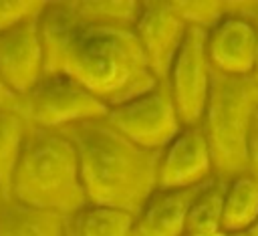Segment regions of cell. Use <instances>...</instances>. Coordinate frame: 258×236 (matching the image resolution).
<instances>
[{
	"instance_id": "8992f818",
	"label": "cell",
	"mask_w": 258,
	"mask_h": 236,
	"mask_svg": "<svg viewBox=\"0 0 258 236\" xmlns=\"http://www.w3.org/2000/svg\"><path fill=\"white\" fill-rule=\"evenodd\" d=\"M107 121L133 143L161 151L183 127L165 81L109 107Z\"/></svg>"
},
{
	"instance_id": "277c9868",
	"label": "cell",
	"mask_w": 258,
	"mask_h": 236,
	"mask_svg": "<svg viewBox=\"0 0 258 236\" xmlns=\"http://www.w3.org/2000/svg\"><path fill=\"white\" fill-rule=\"evenodd\" d=\"M256 113L258 85L252 77L214 73L200 127L208 139L218 178L230 180L246 173V143Z\"/></svg>"
},
{
	"instance_id": "d4e9b609",
	"label": "cell",
	"mask_w": 258,
	"mask_h": 236,
	"mask_svg": "<svg viewBox=\"0 0 258 236\" xmlns=\"http://www.w3.org/2000/svg\"><path fill=\"white\" fill-rule=\"evenodd\" d=\"M248 234H250V236H258V218H256V220H254V224L250 226Z\"/></svg>"
},
{
	"instance_id": "7c38bea8",
	"label": "cell",
	"mask_w": 258,
	"mask_h": 236,
	"mask_svg": "<svg viewBox=\"0 0 258 236\" xmlns=\"http://www.w3.org/2000/svg\"><path fill=\"white\" fill-rule=\"evenodd\" d=\"M202 186L183 190L155 188L137 210L131 236H185L187 212Z\"/></svg>"
},
{
	"instance_id": "8fae6325",
	"label": "cell",
	"mask_w": 258,
	"mask_h": 236,
	"mask_svg": "<svg viewBox=\"0 0 258 236\" xmlns=\"http://www.w3.org/2000/svg\"><path fill=\"white\" fill-rule=\"evenodd\" d=\"M206 50L214 73L250 77L256 54V30L252 20L228 2V12L206 30Z\"/></svg>"
},
{
	"instance_id": "4316f807",
	"label": "cell",
	"mask_w": 258,
	"mask_h": 236,
	"mask_svg": "<svg viewBox=\"0 0 258 236\" xmlns=\"http://www.w3.org/2000/svg\"><path fill=\"white\" fill-rule=\"evenodd\" d=\"M4 200H8V198H6V194H4V192H2V188H0V204H2Z\"/></svg>"
},
{
	"instance_id": "6da1fadb",
	"label": "cell",
	"mask_w": 258,
	"mask_h": 236,
	"mask_svg": "<svg viewBox=\"0 0 258 236\" xmlns=\"http://www.w3.org/2000/svg\"><path fill=\"white\" fill-rule=\"evenodd\" d=\"M38 30L44 73H62L79 81L107 107L157 83L133 28L89 22L73 10L71 2H46L38 14Z\"/></svg>"
},
{
	"instance_id": "44dd1931",
	"label": "cell",
	"mask_w": 258,
	"mask_h": 236,
	"mask_svg": "<svg viewBox=\"0 0 258 236\" xmlns=\"http://www.w3.org/2000/svg\"><path fill=\"white\" fill-rule=\"evenodd\" d=\"M246 171L258 182V113L252 119L246 143Z\"/></svg>"
},
{
	"instance_id": "2e32d148",
	"label": "cell",
	"mask_w": 258,
	"mask_h": 236,
	"mask_svg": "<svg viewBox=\"0 0 258 236\" xmlns=\"http://www.w3.org/2000/svg\"><path fill=\"white\" fill-rule=\"evenodd\" d=\"M135 214L115 206L87 204L73 222L81 236H131Z\"/></svg>"
},
{
	"instance_id": "603a6c76",
	"label": "cell",
	"mask_w": 258,
	"mask_h": 236,
	"mask_svg": "<svg viewBox=\"0 0 258 236\" xmlns=\"http://www.w3.org/2000/svg\"><path fill=\"white\" fill-rule=\"evenodd\" d=\"M0 109H20L22 111V99L16 97L2 81L0 77Z\"/></svg>"
},
{
	"instance_id": "ac0fdd59",
	"label": "cell",
	"mask_w": 258,
	"mask_h": 236,
	"mask_svg": "<svg viewBox=\"0 0 258 236\" xmlns=\"http://www.w3.org/2000/svg\"><path fill=\"white\" fill-rule=\"evenodd\" d=\"M71 4L73 10L89 22L123 28H133L141 8V2L133 0H75Z\"/></svg>"
},
{
	"instance_id": "7402d4cb",
	"label": "cell",
	"mask_w": 258,
	"mask_h": 236,
	"mask_svg": "<svg viewBox=\"0 0 258 236\" xmlns=\"http://www.w3.org/2000/svg\"><path fill=\"white\" fill-rule=\"evenodd\" d=\"M236 10H240L242 14H246L252 24H254V30H256V54H254V69H252V79L256 81L258 85V2H232Z\"/></svg>"
},
{
	"instance_id": "cb8c5ba5",
	"label": "cell",
	"mask_w": 258,
	"mask_h": 236,
	"mask_svg": "<svg viewBox=\"0 0 258 236\" xmlns=\"http://www.w3.org/2000/svg\"><path fill=\"white\" fill-rule=\"evenodd\" d=\"M62 236H81V234H79V230H77V226H75V222H73V216H69V218H67V226H64Z\"/></svg>"
},
{
	"instance_id": "30bf717a",
	"label": "cell",
	"mask_w": 258,
	"mask_h": 236,
	"mask_svg": "<svg viewBox=\"0 0 258 236\" xmlns=\"http://www.w3.org/2000/svg\"><path fill=\"white\" fill-rule=\"evenodd\" d=\"M44 75V48L38 16L26 18L0 32V77L16 95L24 97Z\"/></svg>"
},
{
	"instance_id": "e0dca14e",
	"label": "cell",
	"mask_w": 258,
	"mask_h": 236,
	"mask_svg": "<svg viewBox=\"0 0 258 236\" xmlns=\"http://www.w3.org/2000/svg\"><path fill=\"white\" fill-rule=\"evenodd\" d=\"M224 190H226V180L214 175L210 182H206L187 212L185 220V234H196V232H210V230H220L222 228V208H224Z\"/></svg>"
},
{
	"instance_id": "52a82bcc",
	"label": "cell",
	"mask_w": 258,
	"mask_h": 236,
	"mask_svg": "<svg viewBox=\"0 0 258 236\" xmlns=\"http://www.w3.org/2000/svg\"><path fill=\"white\" fill-rule=\"evenodd\" d=\"M214 69L206 50V30L187 26L185 38L165 77L181 125H200L212 89Z\"/></svg>"
},
{
	"instance_id": "9a60e30c",
	"label": "cell",
	"mask_w": 258,
	"mask_h": 236,
	"mask_svg": "<svg viewBox=\"0 0 258 236\" xmlns=\"http://www.w3.org/2000/svg\"><path fill=\"white\" fill-rule=\"evenodd\" d=\"M30 123L20 109H0V188L8 198Z\"/></svg>"
},
{
	"instance_id": "9c48e42d",
	"label": "cell",
	"mask_w": 258,
	"mask_h": 236,
	"mask_svg": "<svg viewBox=\"0 0 258 236\" xmlns=\"http://www.w3.org/2000/svg\"><path fill=\"white\" fill-rule=\"evenodd\" d=\"M214 175L212 151L200 125H183L159 151L157 188H198Z\"/></svg>"
},
{
	"instance_id": "7a4b0ae2",
	"label": "cell",
	"mask_w": 258,
	"mask_h": 236,
	"mask_svg": "<svg viewBox=\"0 0 258 236\" xmlns=\"http://www.w3.org/2000/svg\"><path fill=\"white\" fill-rule=\"evenodd\" d=\"M60 131L77 149L87 202L137 214L157 188L159 151L133 143L107 117L83 121Z\"/></svg>"
},
{
	"instance_id": "4fadbf2b",
	"label": "cell",
	"mask_w": 258,
	"mask_h": 236,
	"mask_svg": "<svg viewBox=\"0 0 258 236\" xmlns=\"http://www.w3.org/2000/svg\"><path fill=\"white\" fill-rule=\"evenodd\" d=\"M67 216L36 210L14 200L0 204V236H62Z\"/></svg>"
},
{
	"instance_id": "3957f363",
	"label": "cell",
	"mask_w": 258,
	"mask_h": 236,
	"mask_svg": "<svg viewBox=\"0 0 258 236\" xmlns=\"http://www.w3.org/2000/svg\"><path fill=\"white\" fill-rule=\"evenodd\" d=\"M8 200L67 218L89 204L77 149L62 131L30 125Z\"/></svg>"
},
{
	"instance_id": "d6986e66",
	"label": "cell",
	"mask_w": 258,
	"mask_h": 236,
	"mask_svg": "<svg viewBox=\"0 0 258 236\" xmlns=\"http://www.w3.org/2000/svg\"><path fill=\"white\" fill-rule=\"evenodd\" d=\"M169 4L187 26L202 28V30H210L228 12V2L185 0V2H169Z\"/></svg>"
},
{
	"instance_id": "ffe728a7",
	"label": "cell",
	"mask_w": 258,
	"mask_h": 236,
	"mask_svg": "<svg viewBox=\"0 0 258 236\" xmlns=\"http://www.w3.org/2000/svg\"><path fill=\"white\" fill-rule=\"evenodd\" d=\"M46 2H22V0H14V2H0V32L16 26L18 22L38 16L42 12Z\"/></svg>"
},
{
	"instance_id": "5b68a950",
	"label": "cell",
	"mask_w": 258,
	"mask_h": 236,
	"mask_svg": "<svg viewBox=\"0 0 258 236\" xmlns=\"http://www.w3.org/2000/svg\"><path fill=\"white\" fill-rule=\"evenodd\" d=\"M109 107L79 81L62 73H44L22 97V115L32 127L67 129L71 125L107 117Z\"/></svg>"
},
{
	"instance_id": "ba28073f",
	"label": "cell",
	"mask_w": 258,
	"mask_h": 236,
	"mask_svg": "<svg viewBox=\"0 0 258 236\" xmlns=\"http://www.w3.org/2000/svg\"><path fill=\"white\" fill-rule=\"evenodd\" d=\"M185 32L187 24L177 16L169 2H141L133 34L157 81H165Z\"/></svg>"
},
{
	"instance_id": "484cf974",
	"label": "cell",
	"mask_w": 258,
	"mask_h": 236,
	"mask_svg": "<svg viewBox=\"0 0 258 236\" xmlns=\"http://www.w3.org/2000/svg\"><path fill=\"white\" fill-rule=\"evenodd\" d=\"M228 236H250L248 232H228Z\"/></svg>"
},
{
	"instance_id": "5bb4252c",
	"label": "cell",
	"mask_w": 258,
	"mask_h": 236,
	"mask_svg": "<svg viewBox=\"0 0 258 236\" xmlns=\"http://www.w3.org/2000/svg\"><path fill=\"white\" fill-rule=\"evenodd\" d=\"M258 218V182L246 171L226 180L222 228L226 232H248Z\"/></svg>"
}]
</instances>
